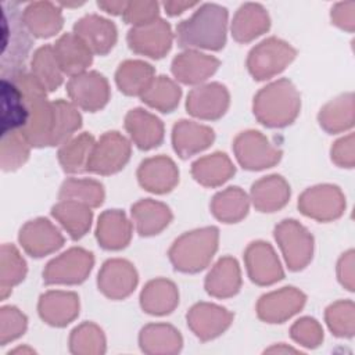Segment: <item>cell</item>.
Returning <instances> with one entry per match:
<instances>
[{
	"mask_svg": "<svg viewBox=\"0 0 355 355\" xmlns=\"http://www.w3.org/2000/svg\"><path fill=\"white\" fill-rule=\"evenodd\" d=\"M53 216L68 230L72 239L86 234L92 222V211L87 205L75 201H61L53 207Z\"/></svg>",
	"mask_w": 355,
	"mask_h": 355,
	"instance_id": "d590c367",
	"label": "cell"
},
{
	"mask_svg": "<svg viewBox=\"0 0 355 355\" xmlns=\"http://www.w3.org/2000/svg\"><path fill=\"white\" fill-rule=\"evenodd\" d=\"M197 6V3H189V1H166L164 3V7L169 15H178L183 12L187 8H191Z\"/></svg>",
	"mask_w": 355,
	"mask_h": 355,
	"instance_id": "11a10c76",
	"label": "cell"
},
{
	"mask_svg": "<svg viewBox=\"0 0 355 355\" xmlns=\"http://www.w3.org/2000/svg\"><path fill=\"white\" fill-rule=\"evenodd\" d=\"M327 323L337 336H352V302H337L327 309Z\"/></svg>",
	"mask_w": 355,
	"mask_h": 355,
	"instance_id": "bcb514c9",
	"label": "cell"
},
{
	"mask_svg": "<svg viewBox=\"0 0 355 355\" xmlns=\"http://www.w3.org/2000/svg\"><path fill=\"white\" fill-rule=\"evenodd\" d=\"M132 226L126 216L118 211H105L97 225V240L107 250L123 248L130 240Z\"/></svg>",
	"mask_w": 355,
	"mask_h": 355,
	"instance_id": "f1b7e54d",
	"label": "cell"
},
{
	"mask_svg": "<svg viewBox=\"0 0 355 355\" xmlns=\"http://www.w3.org/2000/svg\"><path fill=\"white\" fill-rule=\"evenodd\" d=\"M227 10L222 6L207 3L194 14L182 21L176 28L180 47H200L219 50L226 42Z\"/></svg>",
	"mask_w": 355,
	"mask_h": 355,
	"instance_id": "6da1fadb",
	"label": "cell"
},
{
	"mask_svg": "<svg viewBox=\"0 0 355 355\" xmlns=\"http://www.w3.org/2000/svg\"><path fill=\"white\" fill-rule=\"evenodd\" d=\"M295 57V50L286 42L269 37L255 46L248 55V69L258 79H268L283 71Z\"/></svg>",
	"mask_w": 355,
	"mask_h": 355,
	"instance_id": "5b68a950",
	"label": "cell"
},
{
	"mask_svg": "<svg viewBox=\"0 0 355 355\" xmlns=\"http://www.w3.org/2000/svg\"><path fill=\"white\" fill-rule=\"evenodd\" d=\"M93 255L82 248H71L49 262L43 272L47 284H76L82 283L90 273Z\"/></svg>",
	"mask_w": 355,
	"mask_h": 355,
	"instance_id": "52a82bcc",
	"label": "cell"
},
{
	"mask_svg": "<svg viewBox=\"0 0 355 355\" xmlns=\"http://www.w3.org/2000/svg\"><path fill=\"white\" fill-rule=\"evenodd\" d=\"M300 111V94L287 79L263 87L254 98V114L261 123L280 128L291 123Z\"/></svg>",
	"mask_w": 355,
	"mask_h": 355,
	"instance_id": "3957f363",
	"label": "cell"
},
{
	"mask_svg": "<svg viewBox=\"0 0 355 355\" xmlns=\"http://www.w3.org/2000/svg\"><path fill=\"white\" fill-rule=\"evenodd\" d=\"M29 141L21 130L1 135V168L12 171L19 168L29 155Z\"/></svg>",
	"mask_w": 355,
	"mask_h": 355,
	"instance_id": "f6af8a7d",
	"label": "cell"
},
{
	"mask_svg": "<svg viewBox=\"0 0 355 355\" xmlns=\"http://www.w3.org/2000/svg\"><path fill=\"white\" fill-rule=\"evenodd\" d=\"M218 245V229L205 227L179 237L169 257L176 269L182 272H198L211 261Z\"/></svg>",
	"mask_w": 355,
	"mask_h": 355,
	"instance_id": "277c9868",
	"label": "cell"
},
{
	"mask_svg": "<svg viewBox=\"0 0 355 355\" xmlns=\"http://www.w3.org/2000/svg\"><path fill=\"white\" fill-rule=\"evenodd\" d=\"M79 301L73 293L50 291L40 297L39 313L53 326L68 324L78 313Z\"/></svg>",
	"mask_w": 355,
	"mask_h": 355,
	"instance_id": "484cf974",
	"label": "cell"
},
{
	"mask_svg": "<svg viewBox=\"0 0 355 355\" xmlns=\"http://www.w3.org/2000/svg\"><path fill=\"white\" fill-rule=\"evenodd\" d=\"M104 190L96 180L68 179L60 191L61 201H75L87 207H98L103 202Z\"/></svg>",
	"mask_w": 355,
	"mask_h": 355,
	"instance_id": "60d3db41",
	"label": "cell"
},
{
	"mask_svg": "<svg viewBox=\"0 0 355 355\" xmlns=\"http://www.w3.org/2000/svg\"><path fill=\"white\" fill-rule=\"evenodd\" d=\"M250 277L258 284H272L283 277V270L273 248L268 243H252L245 252Z\"/></svg>",
	"mask_w": 355,
	"mask_h": 355,
	"instance_id": "d6986e66",
	"label": "cell"
},
{
	"mask_svg": "<svg viewBox=\"0 0 355 355\" xmlns=\"http://www.w3.org/2000/svg\"><path fill=\"white\" fill-rule=\"evenodd\" d=\"M154 69L143 61H125L116 71V83L125 94H143L153 82Z\"/></svg>",
	"mask_w": 355,
	"mask_h": 355,
	"instance_id": "e575fe53",
	"label": "cell"
},
{
	"mask_svg": "<svg viewBox=\"0 0 355 355\" xmlns=\"http://www.w3.org/2000/svg\"><path fill=\"white\" fill-rule=\"evenodd\" d=\"M344 154L352 161V136H348L347 139H341L336 143L334 148L331 150V157L338 165H345Z\"/></svg>",
	"mask_w": 355,
	"mask_h": 355,
	"instance_id": "db71d44e",
	"label": "cell"
},
{
	"mask_svg": "<svg viewBox=\"0 0 355 355\" xmlns=\"http://www.w3.org/2000/svg\"><path fill=\"white\" fill-rule=\"evenodd\" d=\"M22 18L28 31L37 37H50L62 26L61 10L49 1L28 4L22 11Z\"/></svg>",
	"mask_w": 355,
	"mask_h": 355,
	"instance_id": "7402d4cb",
	"label": "cell"
},
{
	"mask_svg": "<svg viewBox=\"0 0 355 355\" xmlns=\"http://www.w3.org/2000/svg\"><path fill=\"white\" fill-rule=\"evenodd\" d=\"M275 236L291 270H300L309 262L313 240L297 220H283L276 226Z\"/></svg>",
	"mask_w": 355,
	"mask_h": 355,
	"instance_id": "ba28073f",
	"label": "cell"
},
{
	"mask_svg": "<svg viewBox=\"0 0 355 355\" xmlns=\"http://www.w3.org/2000/svg\"><path fill=\"white\" fill-rule=\"evenodd\" d=\"M291 336L295 341L306 347H315L320 343L323 334L315 319L304 318L291 327Z\"/></svg>",
	"mask_w": 355,
	"mask_h": 355,
	"instance_id": "f907efd6",
	"label": "cell"
},
{
	"mask_svg": "<svg viewBox=\"0 0 355 355\" xmlns=\"http://www.w3.org/2000/svg\"><path fill=\"white\" fill-rule=\"evenodd\" d=\"M305 302V295L294 287H284L279 291L263 295L258 302V315L269 323H282L297 313Z\"/></svg>",
	"mask_w": 355,
	"mask_h": 355,
	"instance_id": "e0dca14e",
	"label": "cell"
},
{
	"mask_svg": "<svg viewBox=\"0 0 355 355\" xmlns=\"http://www.w3.org/2000/svg\"><path fill=\"white\" fill-rule=\"evenodd\" d=\"M1 78L14 76L25 71V60L29 54L32 40L22 18L19 3H1Z\"/></svg>",
	"mask_w": 355,
	"mask_h": 355,
	"instance_id": "7a4b0ae2",
	"label": "cell"
},
{
	"mask_svg": "<svg viewBox=\"0 0 355 355\" xmlns=\"http://www.w3.org/2000/svg\"><path fill=\"white\" fill-rule=\"evenodd\" d=\"M97 4L104 11H107L110 14H115V15L123 14L126 10V6H128V3H125V1H98Z\"/></svg>",
	"mask_w": 355,
	"mask_h": 355,
	"instance_id": "9f6ffc18",
	"label": "cell"
},
{
	"mask_svg": "<svg viewBox=\"0 0 355 355\" xmlns=\"http://www.w3.org/2000/svg\"><path fill=\"white\" fill-rule=\"evenodd\" d=\"M137 176L140 184L146 190L153 193H166L176 184L179 172L169 158L157 157L143 161Z\"/></svg>",
	"mask_w": 355,
	"mask_h": 355,
	"instance_id": "44dd1931",
	"label": "cell"
},
{
	"mask_svg": "<svg viewBox=\"0 0 355 355\" xmlns=\"http://www.w3.org/2000/svg\"><path fill=\"white\" fill-rule=\"evenodd\" d=\"M136 283V270L126 261H107L98 273V288L110 298H125L135 290Z\"/></svg>",
	"mask_w": 355,
	"mask_h": 355,
	"instance_id": "ac0fdd59",
	"label": "cell"
},
{
	"mask_svg": "<svg viewBox=\"0 0 355 355\" xmlns=\"http://www.w3.org/2000/svg\"><path fill=\"white\" fill-rule=\"evenodd\" d=\"M93 146L94 140L89 133H82L80 136L65 141L58 151V158L64 171L71 173L86 171Z\"/></svg>",
	"mask_w": 355,
	"mask_h": 355,
	"instance_id": "8d00e7d4",
	"label": "cell"
},
{
	"mask_svg": "<svg viewBox=\"0 0 355 355\" xmlns=\"http://www.w3.org/2000/svg\"><path fill=\"white\" fill-rule=\"evenodd\" d=\"M71 344H72V347L79 344V347L72 349L75 352H78L83 344H92L100 352L104 351V348H101L104 345V337L101 334V330H98L94 324H90V323L82 324L80 327L73 330V334H72V338H71Z\"/></svg>",
	"mask_w": 355,
	"mask_h": 355,
	"instance_id": "816d5d0a",
	"label": "cell"
},
{
	"mask_svg": "<svg viewBox=\"0 0 355 355\" xmlns=\"http://www.w3.org/2000/svg\"><path fill=\"white\" fill-rule=\"evenodd\" d=\"M140 343L141 345L146 344L147 345H153V344H169L172 347H180L182 340L180 336L178 334V331L175 329H172L171 326H164V324H151L147 326L146 329H143L141 336H140Z\"/></svg>",
	"mask_w": 355,
	"mask_h": 355,
	"instance_id": "c3c4849f",
	"label": "cell"
},
{
	"mask_svg": "<svg viewBox=\"0 0 355 355\" xmlns=\"http://www.w3.org/2000/svg\"><path fill=\"white\" fill-rule=\"evenodd\" d=\"M320 125L327 132H340L352 125V96H341L329 103L319 114Z\"/></svg>",
	"mask_w": 355,
	"mask_h": 355,
	"instance_id": "b9f144b4",
	"label": "cell"
},
{
	"mask_svg": "<svg viewBox=\"0 0 355 355\" xmlns=\"http://www.w3.org/2000/svg\"><path fill=\"white\" fill-rule=\"evenodd\" d=\"M232 320V313L212 304H197L187 315V322L194 333L202 340L220 334Z\"/></svg>",
	"mask_w": 355,
	"mask_h": 355,
	"instance_id": "cb8c5ba5",
	"label": "cell"
},
{
	"mask_svg": "<svg viewBox=\"0 0 355 355\" xmlns=\"http://www.w3.org/2000/svg\"><path fill=\"white\" fill-rule=\"evenodd\" d=\"M19 243L32 257H43L58 250L64 237L60 230L47 219H35L28 222L19 232Z\"/></svg>",
	"mask_w": 355,
	"mask_h": 355,
	"instance_id": "5bb4252c",
	"label": "cell"
},
{
	"mask_svg": "<svg viewBox=\"0 0 355 355\" xmlns=\"http://www.w3.org/2000/svg\"><path fill=\"white\" fill-rule=\"evenodd\" d=\"M128 43L136 53L153 58H161L171 49V26L159 18L141 26H133L128 33Z\"/></svg>",
	"mask_w": 355,
	"mask_h": 355,
	"instance_id": "30bf717a",
	"label": "cell"
},
{
	"mask_svg": "<svg viewBox=\"0 0 355 355\" xmlns=\"http://www.w3.org/2000/svg\"><path fill=\"white\" fill-rule=\"evenodd\" d=\"M302 214L319 220H330L341 215L344 197L334 186H318L308 189L300 198Z\"/></svg>",
	"mask_w": 355,
	"mask_h": 355,
	"instance_id": "7c38bea8",
	"label": "cell"
},
{
	"mask_svg": "<svg viewBox=\"0 0 355 355\" xmlns=\"http://www.w3.org/2000/svg\"><path fill=\"white\" fill-rule=\"evenodd\" d=\"M125 126L136 146L141 150H150L162 141L164 128L161 121L144 110H132L126 115Z\"/></svg>",
	"mask_w": 355,
	"mask_h": 355,
	"instance_id": "d4e9b609",
	"label": "cell"
},
{
	"mask_svg": "<svg viewBox=\"0 0 355 355\" xmlns=\"http://www.w3.org/2000/svg\"><path fill=\"white\" fill-rule=\"evenodd\" d=\"M73 29V33L87 46V49L100 55L107 54L116 42L115 25L98 15H86L80 18Z\"/></svg>",
	"mask_w": 355,
	"mask_h": 355,
	"instance_id": "9a60e30c",
	"label": "cell"
},
{
	"mask_svg": "<svg viewBox=\"0 0 355 355\" xmlns=\"http://www.w3.org/2000/svg\"><path fill=\"white\" fill-rule=\"evenodd\" d=\"M32 75L46 89L55 90L62 82V71L51 46L40 47L32 58Z\"/></svg>",
	"mask_w": 355,
	"mask_h": 355,
	"instance_id": "f35d334b",
	"label": "cell"
},
{
	"mask_svg": "<svg viewBox=\"0 0 355 355\" xmlns=\"http://www.w3.org/2000/svg\"><path fill=\"white\" fill-rule=\"evenodd\" d=\"M234 173V166L226 154H212L193 164V176L204 186H218Z\"/></svg>",
	"mask_w": 355,
	"mask_h": 355,
	"instance_id": "836d02e7",
	"label": "cell"
},
{
	"mask_svg": "<svg viewBox=\"0 0 355 355\" xmlns=\"http://www.w3.org/2000/svg\"><path fill=\"white\" fill-rule=\"evenodd\" d=\"M173 147L182 158H187L204 148L214 140V130L191 121H180L173 128Z\"/></svg>",
	"mask_w": 355,
	"mask_h": 355,
	"instance_id": "4316f807",
	"label": "cell"
},
{
	"mask_svg": "<svg viewBox=\"0 0 355 355\" xmlns=\"http://www.w3.org/2000/svg\"><path fill=\"white\" fill-rule=\"evenodd\" d=\"M29 119L25 94L11 78H1V135L22 130Z\"/></svg>",
	"mask_w": 355,
	"mask_h": 355,
	"instance_id": "4fadbf2b",
	"label": "cell"
},
{
	"mask_svg": "<svg viewBox=\"0 0 355 355\" xmlns=\"http://www.w3.org/2000/svg\"><path fill=\"white\" fill-rule=\"evenodd\" d=\"M130 155L129 141L118 132H107L94 143L86 171L110 175L123 168Z\"/></svg>",
	"mask_w": 355,
	"mask_h": 355,
	"instance_id": "8992f818",
	"label": "cell"
},
{
	"mask_svg": "<svg viewBox=\"0 0 355 355\" xmlns=\"http://www.w3.org/2000/svg\"><path fill=\"white\" fill-rule=\"evenodd\" d=\"M67 92L71 100L86 111L103 108L110 98V89L105 78L97 72H83L69 79Z\"/></svg>",
	"mask_w": 355,
	"mask_h": 355,
	"instance_id": "8fae6325",
	"label": "cell"
},
{
	"mask_svg": "<svg viewBox=\"0 0 355 355\" xmlns=\"http://www.w3.org/2000/svg\"><path fill=\"white\" fill-rule=\"evenodd\" d=\"M254 205L262 212H273L282 208L290 197V187L282 176H268L252 184Z\"/></svg>",
	"mask_w": 355,
	"mask_h": 355,
	"instance_id": "f546056e",
	"label": "cell"
},
{
	"mask_svg": "<svg viewBox=\"0 0 355 355\" xmlns=\"http://www.w3.org/2000/svg\"><path fill=\"white\" fill-rule=\"evenodd\" d=\"M26 273L25 261L14 245H1V298H6L11 287L18 284Z\"/></svg>",
	"mask_w": 355,
	"mask_h": 355,
	"instance_id": "ee69618b",
	"label": "cell"
},
{
	"mask_svg": "<svg viewBox=\"0 0 355 355\" xmlns=\"http://www.w3.org/2000/svg\"><path fill=\"white\" fill-rule=\"evenodd\" d=\"M54 107V129L51 146L64 144L80 128L79 112L67 101L57 100L53 103Z\"/></svg>",
	"mask_w": 355,
	"mask_h": 355,
	"instance_id": "7bdbcfd3",
	"label": "cell"
},
{
	"mask_svg": "<svg viewBox=\"0 0 355 355\" xmlns=\"http://www.w3.org/2000/svg\"><path fill=\"white\" fill-rule=\"evenodd\" d=\"M205 288L215 297L234 295L240 288V269L237 262L230 257L222 258L208 273Z\"/></svg>",
	"mask_w": 355,
	"mask_h": 355,
	"instance_id": "4dcf8cb0",
	"label": "cell"
},
{
	"mask_svg": "<svg viewBox=\"0 0 355 355\" xmlns=\"http://www.w3.org/2000/svg\"><path fill=\"white\" fill-rule=\"evenodd\" d=\"M180 87L176 86L169 78L158 76L153 79L150 86L141 94L144 103L161 112H171L180 98Z\"/></svg>",
	"mask_w": 355,
	"mask_h": 355,
	"instance_id": "ab89813d",
	"label": "cell"
},
{
	"mask_svg": "<svg viewBox=\"0 0 355 355\" xmlns=\"http://www.w3.org/2000/svg\"><path fill=\"white\" fill-rule=\"evenodd\" d=\"M270 21L261 4H243L233 19L232 32L237 42H250L269 29Z\"/></svg>",
	"mask_w": 355,
	"mask_h": 355,
	"instance_id": "83f0119b",
	"label": "cell"
},
{
	"mask_svg": "<svg viewBox=\"0 0 355 355\" xmlns=\"http://www.w3.org/2000/svg\"><path fill=\"white\" fill-rule=\"evenodd\" d=\"M219 67V61L211 55L187 50L172 62V72L183 83L194 85L205 80Z\"/></svg>",
	"mask_w": 355,
	"mask_h": 355,
	"instance_id": "603a6c76",
	"label": "cell"
},
{
	"mask_svg": "<svg viewBox=\"0 0 355 355\" xmlns=\"http://www.w3.org/2000/svg\"><path fill=\"white\" fill-rule=\"evenodd\" d=\"M158 3L154 1H133L128 3L123 18L128 24L141 26L157 19Z\"/></svg>",
	"mask_w": 355,
	"mask_h": 355,
	"instance_id": "681fc988",
	"label": "cell"
},
{
	"mask_svg": "<svg viewBox=\"0 0 355 355\" xmlns=\"http://www.w3.org/2000/svg\"><path fill=\"white\" fill-rule=\"evenodd\" d=\"M1 344L17 338L25 331L26 318L14 306L1 308Z\"/></svg>",
	"mask_w": 355,
	"mask_h": 355,
	"instance_id": "7dc6e473",
	"label": "cell"
},
{
	"mask_svg": "<svg viewBox=\"0 0 355 355\" xmlns=\"http://www.w3.org/2000/svg\"><path fill=\"white\" fill-rule=\"evenodd\" d=\"M229 105V93L219 83H209L196 87L187 97V111L202 119H216L226 112Z\"/></svg>",
	"mask_w": 355,
	"mask_h": 355,
	"instance_id": "2e32d148",
	"label": "cell"
},
{
	"mask_svg": "<svg viewBox=\"0 0 355 355\" xmlns=\"http://www.w3.org/2000/svg\"><path fill=\"white\" fill-rule=\"evenodd\" d=\"M211 207L218 219L226 223H233L245 216L248 211V200L240 187H229L214 197Z\"/></svg>",
	"mask_w": 355,
	"mask_h": 355,
	"instance_id": "74e56055",
	"label": "cell"
},
{
	"mask_svg": "<svg viewBox=\"0 0 355 355\" xmlns=\"http://www.w3.org/2000/svg\"><path fill=\"white\" fill-rule=\"evenodd\" d=\"M132 216L141 236L157 234L165 226H168L172 218L166 205L153 200H143L135 204L132 207Z\"/></svg>",
	"mask_w": 355,
	"mask_h": 355,
	"instance_id": "1f68e13d",
	"label": "cell"
},
{
	"mask_svg": "<svg viewBox=\"0 0 355 355\" xmlns=\"http://www.w3.org/2000/svg\"><path fill=\"white\" fill-rule=\"evenodd\" d=\"M178 304L176 287L164 279L150 282L141 293V306L153 315L172 312Z\"/></svg>",
	"mask_w": 355,
	"mask_h": 355,
	"instance_id": "d6a6232c",
	"label": "cell"
},
{
	"mask_svg": "<svg viewBox=\"0 0 355 355\" xmlns=\"http://www.w3.org/2000/svg\"><path fill=\"white\" fill-rule=\"evenodd\" d=\"M354 3H348L345 14L343 12V6L337 4L333 10H331V19L334 21L336 25L341 26V28H347L349 31H352V24H354Z\"/></svg>",
	"mask_w": 355,
	"mask_h": 355,
	"instance_id": "f5cc1de1",
	"label": "cell"
},
{
	"mask_svg": "<svg viewBox=\"0 0 355 355\" xmlns=\"http://www.w3.org/2000/svg\"><path fill=\"white\" fill-rule=\"evenodd\" d=\"M53 49L61 71L71 76L83 73L92 64V51L75 33L62 35Z\"/></svg>",
	"mask_w": 355,
	"mask_h": 355,
	"instance_id": "ffe728a7",
	"label": "cell"
},
{
	"mask_svg": "<svg viewBox=\"0 0 355 355\" xmlns=\"http://www.w3.org/2000/svg\"><path fill=\"white\" fill-rule=\"evenodd\" d=\"M234 151L239 162L245 169H263L279 162L282 151L273 147L259 132H243L234 141Z\"/></svg>",
	"mask_w": 355,
	"mask_h": 355,
	"instance_id": "9c48e42d",
	"label": "cell"
}]
</instances>
